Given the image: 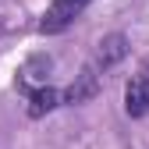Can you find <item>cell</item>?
Returning a JSON list of instances; mask_svg holds the SVG:
<instances>
[{
  "mask_svg": "<svg viewBox=\"0 0 149 149\" xmlns=\"http://www.w3.org/2000/svg\"><path fill=\"white\" fill-rule=\"evenodd\" d=\"M100 85H103L100 74H92L89 68H82L78 74H74V82L68 85V92H64L61 100H64V103H89V100L100 92Z\"/></svg>",
  "mask_w": 149,
  "mask_h": 149,
  "instance_id": "277c9868",
  "label": "cell"
},
{
  "mask_svg": "<svg viewBox=\"0 0 149 149\" xmlns=\"http://www.w3.org/2000/svg\"><path fill=\"white\" fill-rule=\"evenodd\" d=\"M85 4H89V0H53V4L46 7V14H43V22H39V32H43V36L64 32L74 18L85 11Z\"/></svg>",
  "mask_w": 149,
  "mask_h": 149,
  "instance_id": "7a4b0ae2",
  "label": "cell"
},
{
  "mask_svg": "<svg viewBox=\"0 0 149 149\" xmlns=\"http://www.w3.org/2000/svg\"><path fill=\"white\" fill-rule=\"evenodd\" d=\"M124 57H128V39H124L121 32H114V36H107V39H100L96 53H92V61H89L85 68H89L92 74H100V78H103V74L114 68V64H121Z\"/></svg>",
  "mask_w": 149,
  "mask_h": 149,
  "instance_id": "6da1fadb",
  "label": "cell"
},
{
  "mask_svg": "<svg viewBox=\"0 0 149 149\" xmlns=\"http://www.w3.org/2000/svg\"><path fill=\"white\" fill-rule=\"evenodd\" d=\"M124 110H128V117H146L149 114V64L128 82V89H124Z\"/></svg>",
  "mask_w": 149,
  "mask_h": 149,
  "instance_id": "3957f363",
  "label": "cell"
},
{
  "mask_svg": "<svg viewBox=\"0 0 149 149\" xmlns=\"http://www.w3.org/2000/svg\"><path fill=\"white\" fill-rule=\"evenodd\" d=\"M25 92H29V117H43V114L61 107V92L53 85H36V89H25Z\"/></svg>",
  "mask_w": 149,
  "mask_h": 149,
  "instance_id": "5b68a950",
  "label": "cell"
}]
</instances>
